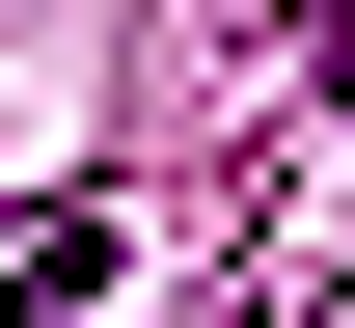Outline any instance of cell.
I'll list each match as a JSON object with an SVG mask.
<instances>
[{"mask_svg":"<svg viewBox=\"0 0 355 328\" xmlns=\"http://www.w3.org/2000/svg\"><path fill=\"white\" fill-rule=\"evenodd\" d=\"M301 83H328V110H355V0H301Z\"/></svg>","mask_w":355,"mask_h":328,"instance_id":"2","label":"cell"},{"mask_svg":"<svg viewBox=\"0 0 355 328\" xmlns=\"http://www.w3.org/2000/svg\"><path fill=\"white\" fill-rule=\"evenodd\" d=\"M137 274V219H110V191H55V219H0V328H83Z\"/></svg>","mask_w":355,"mask_h":328,"instance_id":"1","label":"cell"}]
</instances>
